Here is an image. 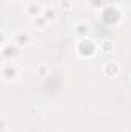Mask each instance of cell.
<instances>
[{
	"instance_id": "cell-2",
	"label": "cell",
	"mask_w": 131,
	"mask_h": 132,
	"mask_svg": "<svg viewBox=\"0 0 131 132\" xmlns=\"http://www.w3.org/2000/svg\"><path fill=\"white\" fill-rule=\"evenodd\" d=\"M2 75H3L5 80L16 78V75H17V69H16L14 66H11V65H5L3 66V71H2Z\"/></svg>"
},
{
	"instance_id": "cell-3",
	"label": "cell",
	"mask_w": 131,
	"mask_h": 132,
	"mask_svg": "<svg viewBox=\"0 0 131 132\" xmlns=\"http://www.w3.org/2000/svg\"><path fill=\"white\" fill-rule=\"evenodd\" d=\"M48 22H46V19L43 17V15H37V17H33V25L34 26H37V28H45V25H46Z\"/></svg>"
},
{
	"instance_id": "cell-4",
	"label": "cell",
	"mask_w": 131,
	"mask_h": 132,
	"mask_svg": "<svg viewBox=\"0 0 131 132\" xmlns=\"http://www.w3.org/2000/svg\"><path fill=\"white\" fill-rule=\"evenodd\" d=\"M43 17L46 19V22H53V20H56V11L53 8H46L43 11Z\"/></svg>"
},
{
	"instance_id": "cell-5",
	"label": "cell",
	"mask_w": 131,
	"mask_h": 132,
	"mask_svg": "<svg viewBox=\"0 0 131 132\" xmlns=\"http://www.w3.org/2000/svg\"><path fill=\"white\" fill-rule=\"evenodd\" d=\"M28 42H30V37L26 34H19L16 37V45H19V46H25Z\"/></svg>"
},
{
	"instance_id": "cell-6",
	"label": "cell",
	"mask_w": 131,
	"mask_h": 132,
	"mask_svg": "<svg viewBox=\"0 0 131 132\" xmlns=\"http://www.w3.org/2000/svg\"><path fill=\"white\" fill-rule=\"evenodd\" d=\"M40 11V6L39 5H31V6H28V14L30 15H33V17H37V12Z\"/></svg>"
},
{
	"instance_id": "cell-10",
	"label": "cell",
	"mask_w": 131,
	"mask_h": 132,
	"mask_svg": "<svg viewBox=\"0 0 131 132\" xmlns=\"http://www.w3.org/2000/svg\"><path fill=\"white\" fill-rule=\"evenodd\" d=\"M45 72H46V66H45V65H40V66H39V74H40V75H43Z\"/></svg>"
},
{
	"instance_id": "cell-7",
	"label": "cell",
	"mask_w": 131,
	"mask_h": 132,
	"mask_svg": "<svg viewBox=\"0 0 131 132\" xmlns=\"http://www.w3.org/2000/svg\"><path fill=\"white\" fill-rule=\"evenodd\" d=\"M100 49H102V51H111V49H113V43H111L110 40H103V42L100 43Z\"/></svg>"
},
{
	"instance_id": "cell-8",
	"label": "cell",
	"mask_w": 131,
	"mask_h": 132,
	"mask_svg": "<svg viewBox=\"0 0 131 132\" xmlns=\"http://www.w3.org/2000/svg\"><path fill=\"white\" fill-rule=\"evenodd\" d=\"M76 32H77V34L88 32V26H86V25H83V23H82V25H77V26H76Z\"/></svg>"
},
{
	"instance_id": "cell-1",
	"label": "cell",
	"mask_w": 131,
	"mask_h": 132,
	"mask_svg": "<svg viewBox=\"0 0 131 132\" xmlns=\"http://www.w3.org/2000/svg\"><path fill=\"white\" fill-rule=\"evenodd\" d=\"M117 72H119V65L116 62H106L105 63V66H103V74L105 75L114 77V75H117Z\"/></svg>"
},
{
	"instance_id": "cell-9",
	"label": "cell",
	"mask_w": 131,
	"mask_h": 132,
	"mask_svg": "<svg viewBox=\"0 0 131 132\" xmlns=\"http://www.w3.org/2000/svg\"><path fill=\"white\" fill-rule=\"evenodd\" d=\"M60 8L63 11H69L71 9V0H62L60 2Z\"/></svg>"
}]
</instances>
